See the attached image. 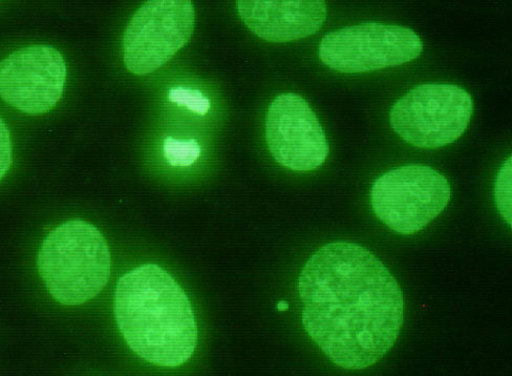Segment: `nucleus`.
Listing matches in <instances>:
<instances>
[{
    "label": "nucleus",
    "instance_id": "nucleus-1",
    "mask_svg": "<svg viewBox=\"0 0 512 376\" xmlns=\"http://www.w3.org/2000/svg\"><path fill=\"white\" fill-rule=\"evenodd\" d=\"M298 294L308 336L340 368L375 365L399 337L401 288L390 269L357 243L319 248L302 270Z\"/></svg>",
    "mask_w": 512,
    "mask_h": 376
},
{
    "label": "nucleus",
    "instance_id": "nucleus-2",
    "mask_svg": "<svg viewBox=\"0 0 512 376\" xmlns=\"http://www.w3.org/2000/svg\"><path fill=\"white\" fill-rule=\"evenodd\" d=\"M115 316L127 345L148 363L179 367L196 351L194 309L179 283L159 265L139 266L118 281Z\"/></svg>",
    "mask_w": 512,
    "mask_h": 376
},
{
    "label": "nucleus",
    "instance_id": "nucleus-3",
    "mask_svg": "<svg viewBox=\"0 0 512 376\" xmlns=\"http://www.w3.org/2000/svg\"><path fill=\"white\" fill-rule=\"evenodd\" d=\"M111 252L99 229L76 220L64 223L42 243L38 267L51 296L75 306L94 299L111 277Z\"/></svg>",
    "mask_w": 512,
    "mask_h": 376
},
{
    "label": "nucleus",
    "instance_id": "nucleus-4",
    "mask_svg": "<svg viewBox=\"0 0 512 376\" xmlns=\"http://www.w3.org/2000/svg\"><path fill=\"white\" fill-rule=\"evenodd\" d=\"M451 184L431 166L410 164L380 176L371 204L376 217L393 232L409 236L422 231L450 203Z\"/></svg>",
    "mask_w": 512,
    "mask_h": 376
},
{
    "label": "nucleus",
    "instance_id": "nucleus-5",
    "mask_svg": "<svg viewBox=\"0 0 512 376\" xmlns=\"http://www.w3.org/2000/svg\"><path fill=\"white\" fill-rule=\"evenodd\" d=\"M473 113V98L464 89L445 83H428L398 99L390 121L403 141L415 148L432 150L458 140Z\"/></svg>",
    "mask_w": 512,
    "mask_h": 376
},
{
    "label": "nucleus",
    "instance_id": "nucleus-6",
    "mask_svg": "<svg viewBox=\"0 0 512 376\" xmlns=\"http://www.w3.org/2000/svg\"><path fill=\"white\" fill-rule=\"evenodd\" d=\"M422 51V40L412 29L372 22L327 34L318 53L328 68L358 74L408 64Z\"/></svg>",
    "mask_w": 512,
    "mask_h": 376
},
{
    "label": "nucleus",
    "instance_id": "nucleus-7",
    "mask_svg": "<svg viewBox=\"0 0 512 376\" xmlns=\"http://www.w3.org/2000/svg\"><path fill=\"white\" fill-rule=\"evenodd\" d=\"M195 23L190 0H149L125 30V67L137 76L159 70L188 43Z\"/></svg>",
    "mask_w": 512,
    "mask_h": 376
},
{
    "label": "nucleus",
    "instance_id": "nucleus-8",
    "mask_svg": "<svg viewBox=\"0 0 512 376\" xmlns=\"http://www.w3.org/2000/svg\"><path fill=\"white\" fill-rule=\"evenodd\" d=\"M266 139L273 158L294 172H311L329 156L325 131L300 95L276 97L266 117Z\"/></svg>",
    "mask_w": 512,
    "mask_h": 376
},
{
    "label": "nucleus",
    "instance_id": "nucleus-9",
    "mask_svg": "<svg viewBox=\"0 0 512 376\" xmlns=\"http://www.w3.org/2000/svg\"><path fill=\"white\" fill-rule=\"evenodd\" d=\"M66 80V61L50 46L21 49L0 61V97L26 114L54 109Z\"/></svg>",
    "mask_w": 512,
    "mask_h": 376
},
{
    "label": "nucleus",
    "instance_id": "nucleus-10",
    "mask_svg": "<svg viewBox=\"0 0 512 376\" xmlns=\"http://www.w3.org/2000/svg\"><path fill=\"white\" fill-rule=\"evenodd\" d=\"M237 6L244 24L255 35L276 44L316 34L328 16L323 0H240Z\"/></svg>",
    "mask_w": 512,
    "mask_h": 376
},
{
    "label": "nucleus",
    "instance_id": "nucleus-11",
    "mask_svg": "<svg viewBox=\"0 0 512 376\" xmlns=\"http://www.w3.org/2000/svg\"><path fill=\"white\" fill-rule=\"evenodd\" d=\"M164 155L170 165L187 167L198 160L201 148L195 140L181 141L169 137L164 141Z\"/></svg>",
    "mask_w": 512,
    "mask_h": 376
},
{
    "label": "nucleus",
    "instance_id": "nucleus-12",
    "mask_svg": "<svg viewBox=\"0 0 512 376\" xmlns=\"http://www.w3.org/2000/svg\"><path fill=\"white\" fill-rule=\"evenodd\" d=\"M511 156L501 167L495 184V201L501 217L511 225Z\"/></svg>",
    "mask_w": 512,
    "mask_h": 376
},
{
    "label": "nucleus",
    "instance_id": "nucleus-13",
    "mask_svg": "<svg viewBox=\"0 0 512 376\" xmlns=\"http://www.w3.org/2000/svg\"><path fill=\"white\" fill-rule=\"evenodd\" d=\"M168 99L200 115H205L210 109L209 99L196 90L174 88L169 91Z\"/></svg>",
    "mask_w": 512,
    "mask_h": 376
},
{
    "label": "nucleus",
    "instance_id": "nucleus-14",
    "mask_svg": "<svg viewBox=\"0 0 512 376\" xmlns=\"http://www.w3.org/2000/svg\"><path fill=\"white\" fill-rule=\"evenodd\" d=\"M12 165V144L9 129L0 118V180L9 172Z\"/></svg>",
    "mask_w": 512,
    "mask_h": 376
},
{
    "label": "nucleus",
    "instance_id": "nucleus-15",
    "mask_svg": "<svg viewBox=\"0 0 512 376\" xmlns=\"http://www.w3.org/2000/svg\"><path fill=\"white\" fill-rule=\"evenodd\" d=\"M288 309H289V304L287 302H280L279 304H277V310L286 311Z\"/></svg>",
    "mask_w": 512,
    "mask_h": 376
}]
</instances>
